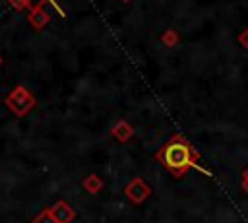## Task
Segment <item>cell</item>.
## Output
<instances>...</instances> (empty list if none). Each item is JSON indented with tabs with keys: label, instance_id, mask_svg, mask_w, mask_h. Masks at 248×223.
<instances>
[{
	"label": "cell",
	"instance_id": "10",
	"mask_svg": "<svg viewBox=\"0 0 248 223\" xmlns=\"http://www.w3.org/2000/svg\"><path fill=\"white\" fill-rule=\"evenodd\" d=\"M8 4L16 10V12H23V10H33V6H31V0H8Z\"/></svg>",
	"mask_w": 248,
	"mask_h": 223
},
{
	"label": "cell",
	"instance_id": "5",
	"mask_svg": "<svg viewBox=\"0 0 248 223\" xmlns=\"http://www.w3.org/2000/svg\"><path fill=\"white\" fill-rule=\"evenodd\" d=\"M50 211H52V215H54V219H56L58 223H72V221L76 219L74 207H72L68 202H64V200L54 202V204L50 206Z\"/></svg>",
	"mask_w": 248,
	"mask_h": 223
},
{
	"label": "cell",
	"instance_id": "4",
	"mask_svg": "<svg viewBox=\"0 0 248 223\" xmlns=\"http://www.w3.org/2000/svg\"><path fill=\"white\" fill-rule=\"evenodd\" d=\"M27 21H29V25H31L35 31H41V29H45V27L48 25L50 14L43 8V2H39L37 6H33V10L27 14Z\"/></svg>",
	"mask_w": 248,
	"mask_h": 223
},
{
	"label": "cell",
	"instance_id": "3",
	"mask_svg": "<svg viewBox=\"0 0 248 223\" xmlns=\"http://www.w3.org/2000/svg\"><path fill=\"white\" fill-rule=\"evenodd\" d=\"M124 196H126L134 206H140V204H143V202L151 196V186H149L143 178L136 176V178H132V180L124 186Z\"/></svg>",
	"mask_w": 248,
	"mask_h": 223
},
{
	"label": "cell",
	"instance_id": "8",
	"mask_svg": "<svg viewBox=\"0 0 248 223\" xmlns=\"http://www.w3.org/2000/svg\"><path fill=\"white\" fill-rule=\"evenodd\" d=\"M161 43L165 45V47H176L178 43H180V35H178V31H174V29H165L163 33H161Z\"/></svg>",
	"mask_w": 248,
	"mask_h": 223
},
{
	"label": "cell",
	"instance_id": "7",
	"mask_svg": "<svg viewBox=\"0 0 248 223\" xmlns=\"http://www.w3.org/2000/svg\"><path fill=\"white\" fill-rule=\"evenodd\" d=\"M83 188H85L89 194H99V192L103 190V178H101L99 175L91 173V175H87V176L83 178Z\"/></svg>",
	"mask_w": 248,
	"mask_h": 223
},
{
	"label": "cell",
	"instance_id": "14",
	"mask_svg": "<svg viewBox=\"0 0 248 223\" xmlns=\"http://www.w3.org/2000/svg\"><path fill=\"white\" fill-rule=\"evenodd\" d=\"M2 62H4V58H2V56H0V66H2Z\"/></svg>",
	"mask_w": 248,
	"mask_h": 223
},
{
	"label": "cell",
	"instance_id": "6",
	"mask_svg": "<svg viewBox=\"0 0 248 223\" xmlns=\"http://www.w3.org/2000/svg\"><path fill=\"white\" fill-rule=\"evenodd\" d=\"M110 134L114 136V140L116 142H120V143H126L128 140H132V136H134V128H132V124L128 122V120H118L114 126H112V130H110Z\"/></svg>",
	"mask_w": 248,
	"mask_h": 223
},
{
	"label": "cell",
	"instance_id": "2",
	"mask_svg": "<svg viewBox=\"0 0 248 223\" xmlns=\"http://www.w3.org/2000/svg\"><path fill=\"white\" fill-rule=\"evenodd\" d=\"M4 105L17 116V118H23L35 105H37V99L35 95L23 87V85H16L6 97H4Z\"/></svg>",
	"mask_w": 248,
	"mask_h": 223
},
{
	"label": "cell",
	"instance_id": "11",
	"mask_svg": "<svg viewBox=\"0 0 248 223\" xmlns=\"http://www.w3.org/2000/svg\"><path fill=\"white\" fill-rule=\"evenodd\" d=\"M236 41H238V45H240V47L248 48V27H246V29H242V31L236 35Z\"/></svg>",
	"mask_w": 248,
	"mask_h": 223
},
{
	"label": "cell",
	"instance_id": "12",
	"mask_svg": "<svg viewBox=\"0 0 248 223\" xmlns=\"http://www.w3.org/2000/svg\"><path fill=\"white\" fill-rule=\"evenodd\" d=\"M240 184H242V190L248 194V169L242 171V175H240Z\"/></svg>",
	"mask_w": 248,
	"mask_h": 223
},
{
	"label": "cell",
	"instance_id": "15",
	"mask_svg": "<svg viewBox=\"0 0 248 223\" xmlns=\"http://www.w3.org/2000/svg\"><path fill=\"white\" fill-rule=\"evenodd\" d=\"M50 2H52V4H54V0H50Z\"/></svg>",
	"mask_w": 248,
	"mask_h": 223
},
{
	"label": "cell",
	"instance_id": "1",
	"mask_svg": "<svg viewBox=\"0 0 248 223\" xmlns=\"http://www.w3.org/2000/svg\"><path fill=\"white\" fill-rule=\"evenodd\" d=\"M198 157L200 153L192 147V143L180 136V134H174L161 149H157L155 153V159L169 171L172 173L174 176H184L188 169L192 167H198Z\"/></svg>",
	"mask_w": 248,
	"mask_h": 223
},
{
	"label": "cell",
	"instance_id": "13",
	"mask_svg": "<svg viewBox=\"0 0 248 223\" xmlns=\"http://www.w3.org/2000/svg\"><path fill=\"white\" fill-rule=\"evenodd\" d=\"M120 2H124V4H128V2H132V0H120Z\"/></svg>",
	"mask_w": 248,
	"mask_h": 223
},
{
	"label": "cell",
	"instance_id": "9",
	"mask_svg": "<svg viewBox=\"0 0 248 223\" xmlns=\"http://www.w3.org/2000/svg\"><path fill=\"white\" fill-rule=\"evenodd\" d=\"M31 223H58V221L54 219L50 207H45V209H41V211L31 219Z\"/></svg>",
	"mask_w": 248,
	"mask_h": 223
}]
</instances>
